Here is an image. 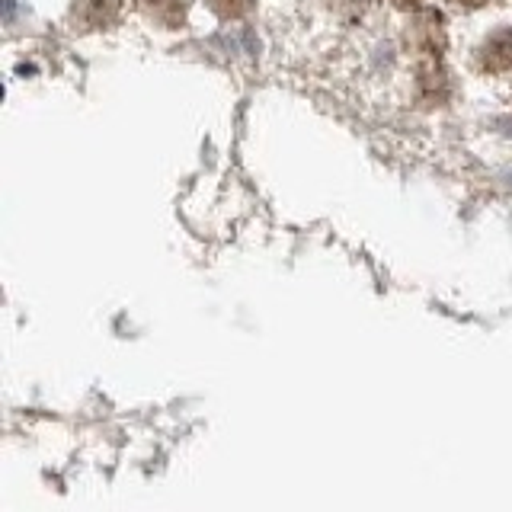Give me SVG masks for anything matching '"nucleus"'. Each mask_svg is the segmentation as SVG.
I'll use <instances>...</instances> for the list:
<instances>
[{
	"instance_id": "5",
	"label": "nucleus",
	"mask_w": 512,
	"mask_h": 512,
	"mask_svg": "<svg viewBox=\"0 0 512 512\" xmlns=\"http://www.w3.org/2000/svg\"><path fill=\"white\" fill-rule=\"evenodd\" d=\"M455 7H464V10H474V7H484L487 0H452Z\"/></svg>"
},
{
	"instance_id": "3",
	"label": "nucleus",
	"mask_w": 512,
	"mask_h": 512,
	"mask_svg": "<svg viewBox=\"0 0 512 512\" xmlns=\"http://www.w3.org/2000/svg\"><path fill=\"white\" fill-rule=\"evenodd\" d=\"M71 16L80 29H100L119 20V0H77Z\"/></svg>"
},
{
	"instance_id": "1",
	"label": "nucleus",
	"mask_w": 512,
	"mask_h": 512,
	"mask_svg": "<svg viewBox=\"0 0 512 512\" xmlns=\"http://www.w3.org/2000/svg\"><path fill=\"white\" fill-rule=\"evenodd\" d=\"M477 68L484 74L512 71V29H500L477 48Z\"/></svg>"
},
{
	"instance_id": "6",
	"label": "nucleus",
	"mask_w": 512,
	"mask_h": 512,
	"mask_svg": "<svg viewBox=\"0 0 512 512\" xmlns=\"http://www.w3.org/2000/svg\"><path fill=\"white\" fill-rule=\"evenodd\" d=\"M394 7H404V10H416L420 7V0H391Z\"/></svg>"
},
{
	"instance_id": "2",
	"label": "nucleus",
	"mask_w": 512,
	"mask_h": 512,
	"mask_svg": "<svg viewBox=\"0 0 512 512\" xmlns=\"http://www.w3.org/2000/svg\"><path fill=\"white\" fill-rule=\"evenodd\" d=\"M192 0H135V7L148 16L151 23L164 26V29H180L186 23Z\"/></svg>"
},
{
	"instance_id": "4",
	"label": "nucleus",
	"mask_w": 512,
	"mask_h": 512,
	"mask_svg": "<svg viewBox=\"0 0 512 512\" xmlns=\"http://www.w3.org/2000/svg\"><path fill=\"white\" fill-rule=\"evenodd\" d=\"M208 7H212L221 20H237V16H244L253 7V0H208Z\"/></svg>"
}]
</instances>
